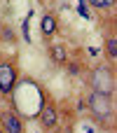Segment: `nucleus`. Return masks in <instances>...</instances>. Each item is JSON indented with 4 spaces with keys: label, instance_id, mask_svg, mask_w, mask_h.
Masks as SVG:
<instances>
[{
    "label": "nucleus",
    "instance_id": "nucleus-1",
    "mask_svg": "<svg viewBox=\"0 0 117 133\" xmlns=\"http://www.w3.org/2000/svg\"><path fill=\"white\" fill-rule=\"evenodd\" d=\"M84 105L89 110V117L106 131L115 129V96L108 94H98V91H89L84 98Z\"/></svg>",
    "mask_w": 117,
    "mask_h": 133
},
{
    "label": "nucleus",
    "instance_id": "nucleus-2",
    "mask_svg": "<svg viewBox=\"0 0 117 133\" xmlns=\"http://www.w3.org/2000/svg\"><path fill=\"white\" fill-rule=\"evenodd\" d=\"M21 82V68H19V56L0 51V98L12 101L16 87Z\"/></svg>",
    "mask_w": 117,
    "mask_h": 133
},
{
    "label": "nucleus",
    "instance_id": "nucleus-3",
    "mask_svg": "<svg viewBox=\"0 0 117 133\" xmlns=\"http://www.w3.org/2000/svg\"><path fill=\"white\" fill-rule=\"evenodd\" d=\"M84 84L89 91L115 96V65L113 63H96V65L87 68Z\"/></svg>",
    "mask_w": 117,
    "mask_h": 133
},
{
    "label": "nucleus",
    "instance_id": "nucleus-4",
    "mask_svg": "<svg viewBox=\"0 0 117 133\" xmlns=\"http://www.w3.org/2000/svg\"><path fill=\"white\" fill-rule=\"evenodd\" d=\"M35 119H38V126L42 133H54L59 129V103L52 98L49 91L42 96V103L35 112Z\"/></svg>",
    "mask_w": 117,
    "mask_h": 133
},
{
    "label": "nucleus",
    "instance_id": "nucleus-5",
    "mask_svg": "<svg viewBox=\"0 0 117 133\" xmlns=\"http://www.w3.org/2000/svg\"><path fill=\"white\" fill-rule=\"evenodd\" d=\"M0 129L2 133H26V119L14 108H0Z\"/></svg>",
    "mask_w": 117,
    "mask_h": 133
},
{
    "label": "nucleus",
    "instance_id": "nucleus-6",
    "mask_svg": "<svg viewBox=\"0 0 117 133\" xmlns=\"http://www.w3.org/2000/svg\"><path fill=\"white\" fill-rule=\"evenodd\" d=\"M103 54H106V63L115 65V61H117V35H115L113 19H108V30L103 35Z\"/></svg>",
    "mask_w": 117,
    "mask_h": 133
},
{
    "label": "nucleus",
    "instance_id": "nucleus-7",
    "mask_svg": "<svg viewBox=\"0 0 117 133\" xmlns=\"http://www.w3.org/2000/svg\"><path fill=\"white\" fill-rule=\"evenodd\" d=\"M59 16H56V12H52V9H47L42 16H40V35L45 37V42L49 40L52 42V37L59 33Z\"/></svg>",
    "mask_w": 117,
    "mask_h": 133
},
{
    "label": "nucleus",
    "instance_id": "nucleus-8",
    "mask_svg": "<svg viewBox=\"0 0 117 133\" xmlns=\"http://www.w3.org/2000/svg\"><path fill=\"white\" fill-rule=\"evenodd\" d=\"M47 54H49V61L54 63V65H59V68H63L66 63H68V58L73 56V51L68 49V44L66 42H49V47H47Z\"/></svg>",
    "mask_w": 117,
    "mask_h": 133
},
{
    "label": "nucleus",
    "instance_id": "nucleus-9",
    "mask_svg": "<svg viewBox=\"0 0 117 133\" xmlns=\"http://www.w3.org/2000/svg\"><path fill=\"white\" fill-rule=\"evenodd\" d=\"M63 70H66V75H70V77H75V79H84L87 65H84V61H82V58L70 56V58H68V63L63 65Z\"/></svg>",
    "mask_w": 117,
    "mask_h": 133
},
{
    "label": "nucleus",
    "instance_id": "nucleus-10",
    "mask_svg": "<svg viewBox=\"0 0 117 133\" xmlns=\"http://www.w3.org/2000/svg\"><path fill=\"white\" fill-rule=\"evenodd\" d=\"M16 42H19L16 30L9 23H0V44H16Z\"/></svg>",
    "mask_w": 117,
    "mask_h": 133
},
{
    "label": "nucleus",
    "instance_id": "nucleus-11",
    "mask_svg": "<svg viewBox=\"0 0 117 133\" xmlns=\"http://www.w3.org/2000/svg\"><path fill=\"white\" fill-rule=\"evenodd\" d=\"M91 9H96L98 14H110L115 9V0H84Z\"/></svg>",
    "mask_w": 117,
    "mask_h": 133
},
{
    "label": "nucleus",
    "instance_id": "nucleus-12",
    "mask_svg": "<svg viewBox=\"0 0 117 133\" xmlns=\"http://www.w3.org/2000/svg\"><path fill=\"white\" fill-rule=\"evenodd\" d=\"M0 133H2V129H0Z\"/></svg>",
    "mask_w": 117,
    "mask_h": 133
},
{
    "label": "nucleus",
    "instance_id": "nucleus-13",
    "mask_svg": "<svg viewBox=\"0 0 117 133\" xmlns=\"http://www.w3.org/2000/svg\"><path fill=\"white\" fill-rule=\"evenodd\" d=\"M54 133H56V131H54Z\"/></svg>",
    "mask_w": 117,
    "mask_h": 133
}]
</instances>
